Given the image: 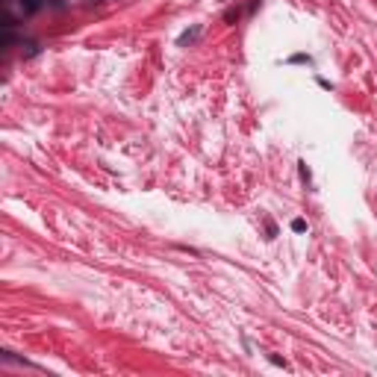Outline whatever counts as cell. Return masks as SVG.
Instances as JSON below:
<instances>
[{"label":"cell","instance_id":"cell-2","mask_svg":"<svg viewBox=\"0 0 377 377\" xmlns=\"http://www.w3.org/2000/svg\"><path fill=\"white\" fill-rule=\"evenodd\" d=\"M292 230H295V233H304V230H307V221H304V218H295V221H292Z\"/></svg>","mask_w":377,"mask_h":377},{"label":"cell","instance_id":"cell-3","mask_svg":"<svg viewBox=\"0 0 377 377\" xmlns=\"http://www.w3.org/2000/svg\"><path fill=\"white\" fill-rule=\"evenodd\" d=\"M24 6H27V12H36L41 6V0H24Z\"/></svg>","mask_w":377,"mask_h":377},{"label":"cell","instance_id":"cell-1","mask_svg":"<svg viewBox=\"0 0 377 377\" xmlns=\"http://www.w3.org/2000/svg\"><path fill=\"white\" fill-rule=\"evenodd\" d=\"M198 33H200L198 27H195V30H189V33H183V36H180V44H189L192 39H198Z\"/></svg>","mask_w":377,"mask_h":377}]
</instances>
